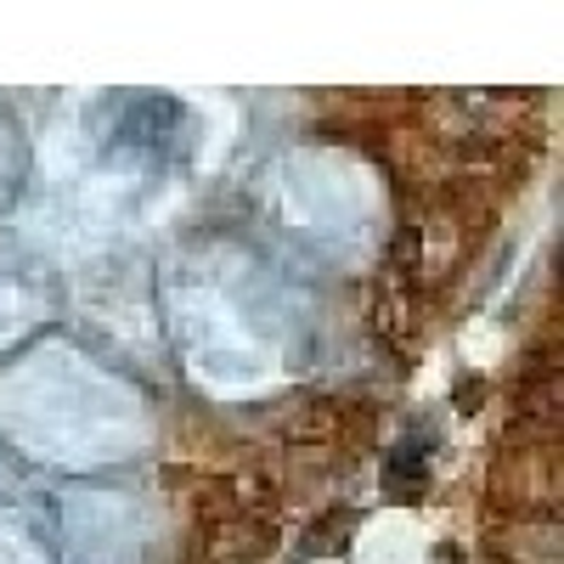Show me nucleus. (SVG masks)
Here are the masks:
<instances>
[{
	"instance_id": "1",
	"label": "nucleus",
	"mask_w": 564,
	"mask_h": 564,
	"mask_svg": "<svg viewBox=\"0 0 564 564\" xmlns=\"http://www.w3.org/2000/svg\"><path fill=\"white\" fill-rule=\"evenodd\" d=\"M265 547H271V525H260L254 513H243V520H215L204 536L209 564H254Z\"/></svg>"
}]
</instances>
